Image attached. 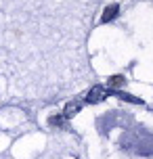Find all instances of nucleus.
Instances as JSON below:
<instances>
[{
    "mask_svg": "<svg viewBox=\"0 0 153 159\" xmlns=\"http://www.w3.org/2000/svg\"><path fill=\"white\" fill-rule=\"evenodd\" d=\"M105 88L103 86H95V88H90V92H88V96H86V103H90V105H95V103H101L105 98Z\"/></svg>",
    "mask_w": 153,
    "mask_h": 159,
    "instance_id": "nucleus-1",
    "label": "nucleus"
},
{
    "mask_svg": "<svg viewBox=\"0 0 153 159\" xmlns=\"http://www.w3.org/2000/svg\"><path fill=\"white\" fill-rule=\"evenodd\" d=\"M118 11H120V7H118V4H109V7L105 8V13H103V17H101V21H103V23H107V21L115 19Z\"/></svg>",
    "mask_w": 153,
    "mask_h": 159,
    "instance_id": "nucleus-2",
    "label": "nucleus"
},
{
    "mask_svg": "<svg viewBox=\"0 0 153 159\" xmlns=\"http://www.w3.org/2000/svg\"><path fill=\"white\" fill-rule=\"evenodd\" d=\"M126 84V78L124 75H113V78H109V82H107V86L109 88H120Z\"/></svg>",
    "mask_w": 153,
    "mask_h": 159,
    "instance_id": "nucleus-3",
    "label": "nucleus"
},
{
    "mask_svg": "<svg viewBox=\"0 0 153 159\" xmlns=\"http://www.w3.org/2000/svg\"><path fill=\"white\" fill-rule=\"evenodd\" d=\"M78 111H80V103H69L67 107H65V115L63 117H73Z\"/></svg>",
    "mask_w": 153,
    "mask_h": 159,
    "instance_id": "nucleus-4",
    "label": "nucleus"
},
{
    "mask_svg": "<svg viewBox=\"0 0 153 159\" xmlns=\"http://www.w3.org/2000/svg\"><path fill=\"white\" fill-rule=\"evenodd\" d=\"M113 94L118 96V98H124V101H130V103H143L141 98H134L132 94H124V92H113Z\"/></svg>",
    "mask_w": 153,
    "mask_h": 159,
    "instance_id": "nucleus-5",
    "label": "nucleus"
},
{
    "mask_svg": "<svg viewBox=\"0 0 153 159\" xmlns=\"http://www.w3.org/2000/svg\"><path fill=\"white\" fill-rule=\"evenodd\" d=\"M49 124H50V126H61V124H63V117H61V115H57V117H50V119H49Z\"/></svg>",
    "mask_w": 153,
    "mask_h": 159,
    "instance_id": "nucleus-6",
    "label": "nucleus"
}]
</instances>
